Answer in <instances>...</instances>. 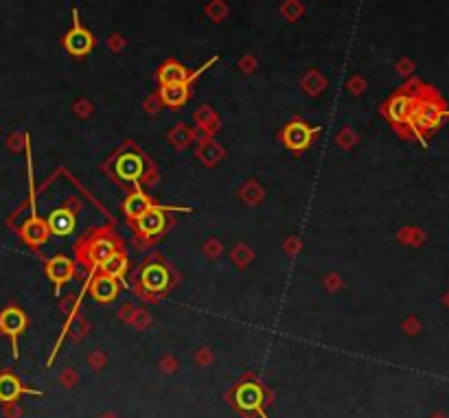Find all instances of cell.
Segmentation results:
<instances>
[{
    "label": "cell",
    "instance_id": "obj_1",
    "mask_svg": "<svg viewBox=\"0 0 449 418\" xmlns=\"http://www.w3.org/2000/svg\"><path fill=\"white\" fill-rule=\"evenodd\" d=\"M449 116L447 107L443 101H439L430 92H421L415 110H412L410 118H408V131L415 136L419 142L425 145V138L430 134H434L436 129H441V125L445 123V118Z\"/></svg>",
    "mask_w": 449,
    "mask_h": 418
},
{
    "label": "cell",
    "instance_id": "obj_2",
    "mask_svg": "<svg viewBox=\"0 0 449 418\" xmlns=\"http://www.w3.org/2000/svg\"><path fill=\"white\" fill-rule=\"evenodd\" d=\"M27 173H29V217L27 221L18 228L20 239L25 241V245L29 248H40L49 241V223H46L40 214H38V197H35V180H33V158H31V149L27 142Z\"/></svg>",
    "mask_w": 449,
    "mask_h": 418
},
{
    "label": "cell",
    "instance_id": "obj_3",
    "mask_svg": "<svg viewBox=\"0 0 449 418\" xmlns=\"http://www.w3.org/2000/svg\"><path fill=\"white\" fill-rule=\"evenodd\" d=\"M169 212H191L186 206H160L153 204L149 210H145L134 223V232L143 241H156L169 228Z\"/></svg>",
    "mask_w": 449,
    "mask_h": 418
},
{
    "label": "cell",
    "instance_id": "obj_4",
    "mask_svg": "<svg viewBox=\"0 0 449 418\" xmlns=\"http://www.w3.org/2000/svg\"><path fill=\"white\" fill-rule=\"evenodd\" d=\"M322 127L307 123L305 118H292L289 123H285V127L281 129V142L285 145L287 151L292 153H303L309 149L316 138L320 136Z\"/></svg>",
    "mask_w": 449,
    "mask_h": 418
},
{
    "label": "cell",
    "instance_id": "obj_5",
    "mask_svg": "<svg viewBox=\"0 0 449 418\" xmlns=\"http://www.w3.org/2000/svg\"><path fill=\"white\" fill-rule=\"evenodd\" d=\"M119 245L121 243L116 241L112 234L97 232V234H92L90 239H86V241L79 243V256H81V261L86 263V267L94 270V267H99L110 254H114L116 250H121Z\"/></svg>",
    "mask_w": 449,
    "mask_h": 418
},
{
    "label": "cell",
    "instance_id": "obj_6",
    "mask_svg": "<svg viewBox=\"0 0 449 418\" xmlns=\"http://www.w3.org/2000/svg\"><path fill=\"white\" fill-rule=\"evenodd\" d=\"M171 287V272L162 263H147L138 274V292L147 296L149 300L160 298Z\"/></svg>",
    "mask_w": 449,
    "mask_h": 418
},
{
    "label": "cell",
    "instance_id": "obj_7",
    "mask_svg": "<svg viewBox=\"0 0 449 418\" xmlns=\"http://www.w3.org/2000/svg\"><path fill=\"white\" fill-rule=\"evenodd\" d=\"M417 99H419V92H412L408 88L399 90L384 103L382 112L395 127H406L408 118H410L412 110H415V105H417Z\"/></svg>",
    "mask_w": 449,
    "mask_h": 418
},
{
    "label": "cell",
    "instance_id": "obj_8",
    "mask_svg": "<svg viewBox=\"0 0 449 418\" xmlns=\"http://www.w3.org/2000/svg\"><path fill=\"white\" fill-rule=\"evenodd\" d=\"M27 327H29V318L18 305H9L0 311V336L11 342L16 360H18V340L25 336Z\"/></svg>",
    "mask_w": 449,
    "mask_h": 418
},
{
    "label": "cell",
    "instance_id": "obj_9",
    "mask_svg": "<svg viewBox=\"0 0 449 418\" xmlns=\"http://www.w3.org/2000/svg\"><path fill=\"white\" fill-rule=\"evenodd\" d=\"M114 173L119 175V180H123V182L140 184L145 180V173H147V160L140 151L121 153V156L116 158Z\"/></svg>",
    "mask_w": 449,
    "mask_h": 418
},
{
    "label": "cell",
    "instance_id": "obj_10",
    "mask_svg": "<svg viewBox=\"0 0 449 418\" xmlns=\"http://www.w3.org/2000/svg\"><path fill=\"white\" fill-rule=\"evenodd\" d=\"M215 62H217V57H212V59H208V62L202 68L193 70V73H188V70L182 64H178V62H164L158 68V83H160V86H173V83H184V86H191V83L199 75H202L204 70H208Z\"/></svg>",
    "mask_w": 449,
    "mask_h": 418
},
{
    "label": "cell",
    "instance_id": "obj_11",
    "mask_svg": "<svg viewBox=\"0 0 449 418\" xmlns=\"http://www.w3.org/2000/svg\"><path fill=\"white\" fill-rule=\"evenodd\" d=\"M73 18H75V25H73V29L66 33L64 49H66L70 55H75V57H84V55H88V53L94 49V35H92L86 27H81L79 11H77V9L73 11Z\"/></svg>",
    "mask_w": 449,
    "mask_h": 418
},
{
    "label": "cell",
    "instance_id": "obj_12",
    "mask_svg": "<svg viewBox=\"0 0 449 418\" xmlns=\"http://www.w3.org/2000/svg\"><path fill=\"white\" fill-rule=\"evenodd\" d=\"M75 276V261L66 254H55L46 261V278L53 283L55 294H60V289L66 283H70Z\"/></svg>",
    "mask_w": 449,
    "mask_h": 418
},
{
    "label": "cell",
    "instance_id": "obj_13",
    "mask_svg": "<svg viewBox=\"0 0 449 418\" xmlns=\"http://www.w3.org/2000/svg\"><path fill=\"white\" fill-rule=\"evenodd\" d=\"M90 292V296L94 298L97 302L101 305H108L112 300H116L119 298V292H121V283L119 280H114L110 276H105V274L97 272V274H92L90 276V285H86L84 292Z\"/></svg>",
    "mask_w": 449,
    "mask_h": 418
},
{
    "label": "cell",
    "instance_id": "obj_14",
    "mask_svg": "<svg viewBox=\"0 0 449 418\" xmlns=\"http://www.w3.org/2000/svg\"><path fill=\"white\" fill-rule=\"evenodd\" d=\"M46 223H49V232L53 236H62L64 239V236H70L75 232L77 214H75V210H70V208H55V210H51Z\"/></svg>",
    "mask_w": 449,
    "mask_h": 418
},
{
    "label": "cell",
    "instance_id": "obj_15",
    "mask_svg": "<svg viewBox=\"0 0 449 418\" xmlns=\"http://www.w3.org/2000/svg\"><path fill=\"white\" fill-rule=\"evenodd\" d=\"M134 186H136V188L123 199V214H125L129 221H136L140 214H143L145 210H149V208L153 206L151 197L145 193L143 188H140V184H134Z\"/></svg>",
    "mask_w": 449,
    "mask_h": 418
},
{
    "label": "cell",
    "instance_id": "obj_16",
    "mask_svg": "<svg viewBox=\"0 0 449 418\" xmlns=\"http://www.w3.org/2000/svg\"><path fill=\"white\" fill-rule=\"evenodd\" d=\"M20 394H40L22 386V381L11 373H0V403H16Z\"/></svg>",
    "mask_w": 449,
    "mask_h": 418
},
{
    "label": "cell",
    "instance_id": "obj_17",
    "mask_svg": "<svg viewBox=\"0 0 449 418\" xmlns=\"http://www.w3.org/2000/svg\"><path fill=\"white\" fill-rule=\"evenodd\" d=\"M127 270H129V258H127V254L123 252V250H116L114 254H110V256L105 258L101 265H99V272H101V274H105V276H110V278L119 280V283L125 280Z\"/></svg>",
    "mask_w": 449,
    "mask_h": 418
},
{
    "label": "cell",
    "instance_id": "obj_18",
    "mask_svg": "<svg viewBox=\"0 0 449 418\" xmlns=\"http://www.w3.org/2000/svg\"><path fill=\"white\" fill-rule=\"evenodd\" d=\"M191 97V86H184V83H173V86H160L158 90V99L162 105L171 107V110H180V107Z\"/></svg>",
    "mask_w": 449,
    "mask_h": 418
},
{
    "label": "cell",
    "instance_id": "obj_19",
    "mask_svg": "<svg viewBox=\"0 0 449 418\" xmlns=\"http://www.w3.org/2000/svg\"><path fill=\"white\" fill-rule=\"evenodd\" d=\"M237 403L241 410H259L261 412V390L256 386H243L239 388Z\"/></svg>",
    "mask_w": 449,
    "mask_h": 418
}]
</instances>
